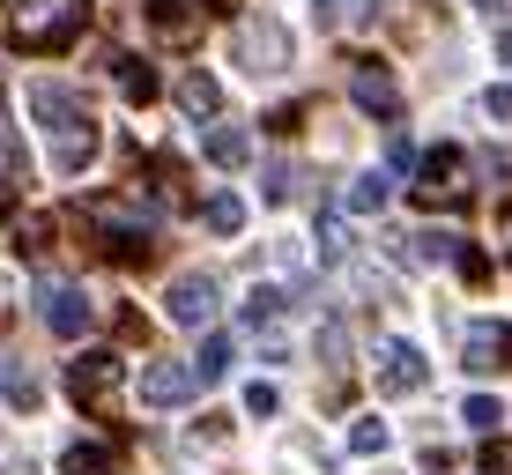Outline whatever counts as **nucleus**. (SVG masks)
<instances>
[{
	"label": "nucleus",
	"mask_w": 512,
	"mask_h": 475,
	"mask_svg": "<svg viewBox=\"0 0 512 475\" xmlns=\"http://www.w3.org/2000/svg\"><path fill=\"white\" fill-rule=\"evenodd\" d=\"M461 364L475 379L505 372V364H512V320H468L461 327Z\"/></svg>",
	"instance_id": "nucleus-10"
},
{
	"label": "nucleus",
	"mask_w": 512,
	"mask_h": 475,
	"mask_svg": "<svg viewBox=\"0 0 512 475\" xmlns=\"http://www.w3.org/2000/svg\"><path fill=\"white\" fill-rule=\"evenodd\" d=\"M82 30H90V0H8L15 52H67Z\"/></svg>",
	"instance_id": "nucleus-2"
},
{
	"label": "nucleus",
	"mask_w": 512,
	"mask_h": 475,
	"mask_svg": "<svg viewBox=\"0 0 512 475\" xmlns=\"http://www.w3.org/2000/svg\"><path fill=\"white\" fill-rule=\"evenodd\" d=\"M208 164H223V171H238V164H253V127H208Z\"/></svg>",
	"instance_id": "nucleus-15"
},
{
	"label": "nucleus",
	"mask_w": 512,
	"mask_h": 475,
	"mask_svg": "<svg viewBox=\"0 0 512 475\" xmlns=\"http://www.w3.org/2000/svg\"><path fill=\"white\" fill-rule=\"evenodd\" d=\"M231 334L260 342V357H268V364H282V349H290V297H282V290H253V297L238 305Z\"/></svg>",
	"instance_id": "nucleus-3"
},
{
	"label": "nucleus",
	"mask_w": 512,
	"mask_h": 475,
	"mask_svg": "<svg viewBox=\"0 0 512 475\" xmlns=\"http://www.w3.org/2000/svg\"><path fill=\"white\" fill-rule=\"evenodd\" d=\"M60 475H112V446H97V438H75V446L60 453Z\"/></svg>",
	"instance_id": "nucleus-19"
},
{
	"label": "nucleus",
	"mask_w": 512,
	"mask_h": 475,
	"mask_svg": "<svg viewBox=\"0 0 512 475\" xmlns=\"http://www.w3.org/2000/svg\"><path fill=\"white\" fill-rule=\"evenodd\" d=\"M119 379H127V372H119V357H112V349H104V357H75V364H67V401H75V409H90V416H104V409H112V401H119Z\"/></svg>",
	"instance_id": "nucleus-4"
},
{
	"label": "nucleus",
	"mask_w": 512,
	"mask_h": 475,
	"mask_svg": "<svg viewBox=\"0 0 512 475\" xmlns=\"http://www.w3.org/2000/svg\"><path fill=\"white\" fill-rule=\"evenodd\" d=\"M201 223H208L216 238H238V231H245V201H238V193H208V201H201Z\"/></svg>",
	"instance_id": "nucleus-18"
},
{
	"label": "nucleus",
	"mask_w": 512,
	"mask_h": 475,
	"mask_svg": "<svg viewBox=\"0 0 512 475\" xmlns=\"http://www.w3.org/2000/svg\"><path fill=\"white\" fill-rule=\"evenodd\" d=\"M201 394V372H193V364H149V372H141V401H149V409H186V401Z\"/></svg>",
	"instance_id": "nucleus-12"
},
{
	"label": "nucleus",
	"mask_w": 512,
	"mask_h": 475,
	"mask_svg": "<svg viewBox=\"0 0 512 475\" xmlns=\"http://www.w3.org/2000/svg\"><path fill=\"white\" fill-rule=\"evenodd\" d=\"M90 216H97V253L104 260H119V268H141V260H156V231H149V223H127V216H119V208H90Z\"/></svg>",
	"instance_id": "nucleus-8"
},
{
	"label": "nucleus",
	"mask_w": 512,
	"mask_h": 475,
	"mask_svg": "<svg viewBox=\"0 0 512 475\" xmlns=\"http://www.w3.org/2000/svg\"><path fill=\"white\" fill-rule=\"evenodd\" d=\"M30 119H38V134H45V156H52V171L60 179H75V171H90L97 164V119H90V104H82L67 82H30Z\"/></svg>",
	"instance_id": "nucleus-1"
},
{
	"label": "nucleus",
	"mask_w": 512,
	"mask_h": 475,
	"mask_svg": "<svg viewBox=\"0 0 512 475\" xmlns=\"http://www.w3.org/2000/svg\"><path fill=\"white\" fill-rule=\"evenodd\" d=\"M461 424H468V431H483V438H498V424H505L498 394H468V401H461Z\"/></svg>",
	"instance_id": "nucleus-22"
},
{
	"label": "nucleus",
	"mask_w": 512,
	"mask_h": 475,
	"mask_svg": "<svg viewBox=\"0 0 512 475\" xmlns=\"http://www.w3.org/2000/svg\"><path fill=\"white\" fill-rule=\"evenodd\" d=\"M238 60H245V75H282V67H290V23L245 15L238 23Z\"/></svg>",
	"instance_id": "nucleus-5"
},
{
	"label": "nucleus",
	"mask_w": 512,
	"mask_h": 475,
	"mask_svg": "<svg viewBox=\"0 0 512 475\" xmlns=\"http://www.w3.org/2000/svg\"><path fill=\"white\" fill-rule=\"evenodd\" d=\"M453 268H461V275H468V283H490V260H483V253H475V245H461V260H453Z\"/></svg>",
	"instance_id": "nucleus-28"
},
{
	"label": "nucleus",
	"mask_w": 512,
	"mask_h": 475,
	"mask_svg": "<svg viewBox=\"0 0 512 475\" xmlns=\"http://www.w3.org/2000/svg\"><path fill=\"white\" fill-rule=\"evenodd\" d=\"M386 201H394V179H386V171H364V179L342 186V208H349V216H379Z\"/></svg>",
	"instance_id": "nucleus-16"
},
{
	"label": "nucleus",
	"mask_w": 512,
	"mask_h": 475,
	"mask_svg": "<svg viewBox=\"0 0 512 475\" xmlns=\"http://www.w3.org/2000/svg\"><path fill=\"white\" fill-rule=\"evenodd\" d=\"M483 475H512V446H505V438H490V446H483Z\"/></svg>",
	"instance_id": "nucleus-27"
},
{
	"label": "nucleus",
	"mask_w": 512,
	"mask_h": 475,
	"mask_svg": "<svg viewBox=\"0 0 512 475\" xmlns=\"http://www.w3.org/2000/svg\"><path fill=\"white\" fill-rule=\"evenodd\" d=\"M216 312H223L216 275H179V283H171V297H164V320H171V327H193V334L216 327Z\"/></svg>",
	"instance_id": "nucleus-6"
},
{
	"label": "nucleus",
	"mask_w": 512,
	"mask_h": 475,
	"mask_svg": "<svg viewBox=\"0 0 512 475\" xmlns=\"http://www.w3.org/2000/svg\"><path fill=\"white\" fill-rule=\"evenodd\" d=\"M15 216V179H0V223Z\"/></svg>",
	"instance_id": "nucleus-31"
},
{
	"label": "nucleus",
	"mask_w": 512,
	"mask_h": 475,
	"mask_svg": "<svg viewBox=\"0 0 512 475\" xmlns=\"http://www.w3.org/2000/svg\"><path fill=\"white\" fill-rule=\"evenodd\" d=\"M349 453H386V424H379V416L349 424Z\"/></svg>",
	"instance_id": "nucleus-23"
},
{
	"label": "nucleus",
	"mask_w": 512,
	"mask_h": 475,
	"mask_svg": "<svg viewBox=\"0 0 512 475\" xmlns=\"http://www.w3.org/2000/svg\"><path fill=\"white\" fill-rule=\"evenodd\" d=\"M245 409H253V416H275V409H282V394H275L268 379H253V386H245Z\"/></svg>",
	"instance_id": "nucleus-26"
},
{
	"label": "nucleus",
	"mask_w": 512,
	"mask_h": 475,
	"mask_svg": "<svg viewBox=\"0 0 512 475\" xmlns=\"http://www.w3.org/2000/svg\"><path fill=\"white\" fill-rule=\"evenodd\" d=\"M260 193H268V201H290V193H297V164H268V186H260Z\"/></svg>",
	"instance_id": "nucleus-25"
},
{
	"label": "nucleus",
	"mask_w": 512,
	"mask_h": 475,
	"mask_svg": "<svg viewBox=\"0 0 512 475\" xmlns=\"http://www.w3.org/2000/svg\"><path fill=\"white\" fill-rule=\"evenodd\" d=\"M104 67H112V82H119V90H127L134 104H156V90H164V82H156V67H149V60H134V52H112Z\"/></svg>",
	"instance_id": "nucleus-14"
},
{
	"label": "nucleus",
	"mask_w": 512,
	"mask_h": 475,
	"mask_svg": "<svg viewBox=\"0 0 512 475\" xmlns=\"http://www.w3.org/2000/svg\"><path fill=\"white\" fill-rule=\"evenodd\" d=\"M208 8H238V0H208Z\"/></svg>",
	"instance_id": "nucleus-34"
},
{
	"label": "nucleus",
	"mask_w": 512,
	"mask_h": 475,
	"mask_svg": "<svg viewBox=\"0 0 512 475\" xmlns=\"http://www.w3.org/2000/svg\"><path fill=\"white\" fill-rule=\"evenodd\" d=\"M349 97H357L372 119H401V82H394V67H386V60H372V52L349 60Z\"/></svg>",
	"instance_id": "nucleus-9"
},
{
	"label": "nucleus",
	"mask_w": 512,
	"mask_h": 475,
	"mask_svg": "<svg viewBox=\"0 0 512 475\" xmlns=\"http://www.w3.org/2000/svg\"><path fill=\"white\" fill-rule=\"evenodd\" d=\"M498 253L512 260V208H505V216H498Z\"/></svg>",
	"instance_id": "nucleus-30"
},
{
	"label": "nucleus",
	"mask_w": 512,
	"mask_h": 475,
	"mask_svg": "<svg viewBox=\"0 0 512 475\" xmlns=\"http://www.w3.org/2000/svg\"><path fill=\"white\" fill-rule=\"evenodd\" d=\"M498 60H512V30H498Z\"/></svg>",
	"instance_id": "nucleus-32"
},
{
	"label": "nucleus",
	"mask_w": 512,
	"mask_h": 475,
	"mask_svg": "<svg viewBox=\"0 0 512 475\" xmlns=\"http://www.w3.org/2000/svg\"><path fill=\"white\" fill-rule=\"evenodd\" d=\"M475 8H483V15H498V8H505V0H475Z\"/></svg>",
	"instance_id": "nucleus-33"
},
{
	"label": "nucleus",
	"mask_w": 512,
	"mask_h": 475,
	"mask_svg": "<svg viewBox=\"0 0 512 475\" xmlns=\"http://www.w3.org/2000/svg\"><path fill=\"white\" fill-rule=\"evenodd\" d=\"M231 349H238V334H216V327H208L201 357H193V372H201V386H216V379H223V364H231Z\"/></svg>",
	"instance_id": "nucleus-21"
},
{
	"label": "nucleus",
	"mask_w": 512,
	"mask_h": 475,
	"mask_svg": "<svg viewBox=\"0 0 512 475\" xmlns=\"http://www.w3.org/2000/svg\"><path fill=\"white\" fill-rule=\"evenodd\" d=\"M431 379V364H423V349L416 342H379V394H416V386Z\"/></svg>",
	"instance_id": "nucleus-13"
},
{
	"label": "nucleus",
	"mask_w": 512,
	"mask_h": 475,
	"mask_svg": "<svg viewBox=\"0 0 512 475\" xmlns=\"http://www.w3.org/2000/svg\"><path fill=\"white\" fill-rule=\"evenodd\" d=\"M179 104L193 119H216L223 112V90H216V75H179Z\"/></svg>",
	"instance_id": "nucleus-20"
},
{
	"label": "nucleus",
	"mask_w": 512,
	"mask_h": 475,
	"mask_svg": "<svg viewBox=\"0 0 512 475\" xmlns=\"http://www.w3.org/2000/svg\"><path fill=\"white\" fill-rule=\"evenodd\" d=\"M149 23L164 30L171 45H193V38H201V15H193L186 0H156V8H149Z\"/></svg>",
	"instance_id": "nucleus-17"
},
{
	"label": "nucleus",
	"mask_w": 512,
	"mask_h": 475,
	"mask_svg": "<svg viewBox=\"0 0 512 475\" xmlns=\"http://www.w3.org/2000/svg\"><path fill=\"white\" fill-rule=\"evenodd\" d=\"M483 119L490 127H512V82H490L483 90Z\"/></svg>",
	"instance_id": "nucleus-24"
},
{
	"label": "nucleus",
	"mask_w": 512,
	"mask_h": 475,
	"mask_svg": "<svg viewBox=\"0 0 512 475\" xmlns=\"http://www.w3.org/2000/svg\"><path fill=\"white\" fill-rule=\"evenodd\" d=\"M0 104H8V90H0Z\"/></svg>",
	"instance_id": "nucleus-35"
},
{
	"label": "nucleus",
	"mask_w": 512,
	"mask_h": 475,
	"mask_svg": "<svg viewBox=\"0 0 512 475\" xmlns=\"http://www.w3.org/2000/svg\"><path fill=\"white\" fill-rule=\"evenodd\" d=\"M342 15H349V0H320V23L327 30H342Z\"/></svg>",
	"instance_id": "nucleus-29"
},
{
	"label": "nucleus",
	"mask_w": 512,
	"mask_h": 475,
	"mask_svg": "<svg viewBox=\"0 0 512 475\" xmlns=\"http://www.w3.org/2000/svg\"><path fill=\"white\" fill-rule=\"evenodd\" d=\"M461 171H468V156L453 149V142L423 149V156H416V201H431V208H438V201H461V193H468Z\"/></svg>",
	"instance_id": "nucleus-7"
},
{
	"label": "nucleus",
	"mask_w": 512,
	"mask_h": 475,
	"mask_svg": "<svg viewBox=\"0 0 512 475\" xmlns=\"http://www.w3.org/2000/svg\"><path fill=\"white\" fill-rule=\"evenodd\" d=\"M38 320H45V334L75 342V334H90V297H82L75 283H45L38 290Z\"/></svg>",
	"instance_id": "nucleus-11"
}]
</instances>
